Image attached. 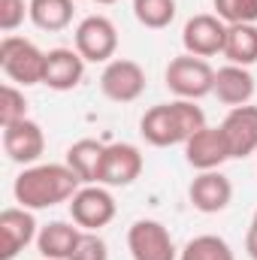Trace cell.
I'll return each mask as SVG.
<instances>
[{"label":"cell","mask_w":257,"mask_h":260,"mask_svg":"<svg viewBox=\"0 0 257 260\" xmlns=\"http://www.w3.org/2000/svg\"><path fill=\"white\" fill-rule=\"evenodd\" d=\"M79 188H82V179L67 164H34L18 173L12 194H15L18 206L40 212V209H52L58 203H70Z\"/></svg>","instance_id":"cell-1"},{"label":"cell","mask_w":257,"mask_h":260,"mask_svg":"<svg viewBox=\"0 0 257 260\" xmlns=\"http://www.w3.org/2000/svg\"><path fill=\"white\" fill-rule=\"evenodd\" d=\"M206 127V115L197 106V100H173V103H157L151 106L142 121L139 133L148 145L154 148H170V145H185L197 130Z\"/></svg>","instance_id":"cell-2"},{"label":"cell","mask_w":257,"mask_h":260,"mask_svg":"<svg viewBox=\"0 0 257 260\" xmlns=\"http://www.w3.org/2000/svg\"><path fill=\"white\" fill-rule=\"evenodd\" d=\"M0 67L6 73L9 82L15 85H43V76H46V52L37 49V43L24 40V37H15V34H6L0 40Z\"/></svg>","instance_id":"cell-3"},{"label":"cell","mask_w":257,"mask_h":260,"mask_svg":"<svg viewBox=\"0 0 257 260\" xmlns=\"http://www.w3.org/2000/svg\"><path fill=\"white\" fill-rule=\"evenodd\" d=\"M164 79H167V88L179 100H200V97L215 91V70H212V64L206 58L188 55V52L170 61Z\"/></svg>","instance_id":"cell-4"},{"label":"cell","mask_w":257,"mask_h":260,"mask_svg":"<svg viewBox=\"0 0 257 260\" xmlns=\"http://www.w3.org/2000/svg\"><path fill=\"white\" fill-rule=\"evenodd\" d=\"M118 206H115V197L109 194L106 185H82L73 200H70V215H73V224H79L82 230L88 233H97L100 227L112 224Z\"/></svg>","instance_id":"cell-5"},{"label":"cell","mask_w":257,"mask_h":260,"mask_svg":"<svg viewBox=\"0 0 257 260\" xmlns=\"http://www.w3.org/2000/svg\"><path fill=\"white\" fill-rule=\"evenodd\" d=\"M76 52L88 64H109L118 52V30L106 15H88L76 27Z\"/></svg>","instance_id":"cell-6"},{"label":"cell","mask_w":257,"mask_h":260,"mask_svg":"<svg viewBox=\"0 0 257 260\" xmlns=\"http://www.w3.org/2000/svg\"><path fill=\"white\" fill-rule=\"evenodd\" d=\"M127 251L133 260H179L176 242L160 221L139 218L127 230Z\"/></svg>","instance_id":"cell-7"},{"label":"cell","mask_w":257,"mask_h":260,"mask_svg":"<svg viewBox=\"0 0 257 260\" xmlns=\"http://www.w3.org/2000/svg\"><path fill=\"white\" fill-rule=\"evenodd\" d=\"M100 91L112 103H133L145 91V70L130 58H112L100 73Z\"/></svg>","instance_id":"cell-8"},{"label":"cell","mask_w":257,"mask_h":260,"mask_svg":"<svg viewBox=\"0 0 257 260\" xmlns=\"http://www.w3.org/2000/svg\"><path fill=\"white\" fill-rule=\"evenodd\" d=\"M224 43H227V24L212 15V12H200L185 21V30H182V46L188 55L197 58H215V55H224Z\"/></svg>","instance_id":"cell-9"},{"label":"cell","mask_w":257,"mask_h":260,"mask_svg":"<svg viewBox=\"0 0 257 260\" xmlns=\"http://www.w3.org/2000/svg\"><path fill=\"white\" fill-rule=\"evenodd\" d=\"M40 236L37 218L24 206H9L0 212V260H15Z\"/></svg>","instance_id":"cell-10"},{"label":"cell","mask_w":257,"mask_h":260,"mask_svg":"<svg viewBox=\"0 0 257 260\" xmlns=\"http://www.w3.org/2000/svg\"><path fill=\"white\" fill-rule=\"evenodd\" d=\"M142 173V151L130 142H112L103 151V164H100V179L97 185L106 188H127L139 179Z\"/></svg>","instance_id":"cell-11"},{"label":"cell","mask_w":257,"mask_h":260,"mask_svg":"<svg viewBox=\"0 0 257 260\" xmlns=\"http://www.w3.org/2000/svg\"><path fill=\"white\" fill-rule=\"evenodd\" d=\"M3 151L9 160L15 164H24V167H34L43 151H46V133L37 121L30 118H21L15 124H6L3 127Z\"/></svg>","instance_id":"cell-12"},{"label":"cell","mask_w":257,"mask_h":260,"mask_svg":"<svg viewBox=\"0 0 257 260\" xmlns=\"http://www.w3.org/2000/svg\"><path fill=\"white\" fill-rule=\"evenodd\" d=\"M221 133L227 139L230 148V160L233 157H248L257 151V106H233L227 112V118L221 121Z\"/></svg>","instance_id":"cell-13"},{"label":"cell","mask_w":257,"mask_h":260,"mask_svg":"<svg viewBox=\"0 0 257 260\" xmlns=\"http://www.w3.org/2000/svg\"><path fill=\"white\" fill-rule=\"evenodd\" d=\"M188 197H191V206L203 215H218L230 206L233 200V185L230 179L221 173V170H206L200 173L188 188Z\"/></svg>","instance_id":"cell-14"},{"label":"cell","mask_w":257,"mask_h":260,"mask_svg":"<svg viewBox=\"0 0 257 260\" xmlns=\"http://www.w3.org/2000/svg\"><path fill=\"white\" fill-rule=\"evenodd\" d=\"M185 160L191 164L194 170L206 173V170H218L224 160H230V148H227V139L218 127H203L197 130L191 139L185 142Z\"/></svg>","instance_id":"cell-15"},{"label":"cell","mask_w":257,"mask_h":260,"mask_svg":"<svg viewBox=\"0 0 257 260\" xmlns=\"http://www.w3.org/2000/svg\"><path fill=\"white\" fill-rule=\"evenodd\" d=\"M85 64L88 61L76 49H52V52H46L43 85H49L52 91H73L85 76Z\"/></svg>","instance_id":"cell-16"},{"label":"cell","mask_w":257,"mask_h":260,"mask_svg":"<svg viewBox=\"0 0 257 260\" xmlns=\"http://www.w3.org/2000/svg\"><path fill=\"white\" fill-rule=\"evenodd\" d=\"M254 76L248 67H236V64H227L221 70H215V97L224 103V106H245L251 103L254 97Z\"/></svg>","instance_id":"cell-17"},{"label":"cell","mask_w":257,"mask_h":260,"mask_svg":"<svg viewBox=\"0 0 257 260\" xmlns=\"http://www.w3.org/2000/svg\"><path fill=\"white\" fill-rule=\"evenodd\" d=\"M82 227L79 224H67V221H52L46 227H40V236H37V248L43 260H70L79 239H82Z\"/></svg>","instance_id":"cell-18"},{"label":"cell","mask_w":257,"mask_h":260,"mask_svg":"<svg viewBox=\"0 0 257 260\" xmlns=\"http://www.w3.org/2000/svg\"><path fill=\"white\" fill-rule=\"evenodd\" d=\"M106 145L97 139H79L67 148V167L82 179V185H97L100 179V164H103Z\"/></svg>","instance_id":"cell-19"},{"label":"cell","mask_w":257,"mask_h":260,"mask_svg":"<svg viewBox=\"0 0 257 260\" xmlns=\"http://www.w3.org/2000/svg\"><path fill=\"white\" fill-rule=\"evenodd\" d=\"M224 58L236 67L257 64V24H227Z\"/></svg>","instance_id":"cell-20"},{"label":"cell","mask_w":257,"mask_h":260,"mask_svg":"<svg viewBox=\"0 0 257 260\" xmlns=\"http://www.w3.org/2000/svg\"><path fill=\"white\" fill-rule=\"evenodd\" d=\"M73 0H30V21L40 27V30H49V34H58L70 27L73 21Z\"/></svg>","instance_id":"cell-21"},{"label":"cell","mask_w":257,"mask_h":260,"mask_svg":"<svg viewBox=\"0 0 257 260\" xmlns=\"http://www.w3.org/2000/svg\"><path fill=\"white\" fill-rule=\"evenodd\" d=\"M179 260H236V257H233V248L227 245V239H221L215 233H203V236H194L179 251Z\"/></svg>","instance_id":"cell-22"},{"label":"cell","mask_w":257,"mask_h":260,"mask_svg":"<svg viewBox=\"0 0 257 260\" xmlns=\"http://www.w3.org/2000/svg\"><path fill=\"white\" fill-rule=\"evenodd\" d=\"M133 15L148 30H164L176 18V0H133Z\"/></svg>","instance_id":"cell-23"},{"label":"cell","mask_w":257,"mask_h":260,"mask_svg":"<svg viewBox=\"0 0 257 260\" xmlns=\"http://www.w3.org/2000/svg\"><path fill=\"white\" fill-rule=\"evenodd\" d=\"M224 24H257V0H212Z\"/></svg>","instance_id":"cell-24"},{"label":"cell","mask_w":257,"mask_h":260,"mask_svg":"<svg viewBox=\"0 0 257 260\" xmlns=\"http://www.w3.org/2000/svg\"><path fill=\"white\" fill-rule=\"evenodd\" d=\"M27 118V100H24V91L15 88V85H3L0 91V124H15Z\"/></svg>","instance_id":"cell-25"},{"label":"cell","mask_w":257,"mask_h":260,"mask_svg":"<svg viewBox=\"0 0 257 260\" xmlns=\"http://www.w3.org/2000/svg\"><path fill=\"white\" fill-rule=\"evenodd\" d=\"M24 15H30V3L24 0H0V30L12 34L15 27H21Z\"/></svg>","instance_id":"cell-26"},{"label":"cell","mask_w":257,"mask_h":260,"mask_svg":"<svg viewBox=\"0 0 257 260\" xmlns=\"http://www.w3.org/2000/svg\"><path fill=\"white\" fill-rule=\"evenodd\" d=\"M70 260H109V245H106L97 233H88V230H85Z\"/></svg>","instance_id":"cell-27"},{"label":"cell","mask_w":257,"mask_h":260,"mask_svg":"<svg viewBox=\"0 0 257 260\" xmlns=\"http://www.w3.org/2000/svg\"><path fill=\"white\" fill-rule=\"evenodd\" d=\"M245 254L251 260H257V209H254V215H251V227L245 233Z\"/></svg>","instance_id":"cell-28"},{"label":"cell","mask_w":257,"mask_h":260,"mask_svg":"<svg viewBox=\"0 0 257 260\" xmlns=\"http://www.w3.org/2000/svg\"><path fill=\"white\" fill-rule=\"evenodd\" d=\"M97 3H115V0H97Z\"/></svg>","instance_id":"cell-29"}]
</instances>
